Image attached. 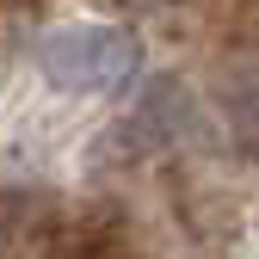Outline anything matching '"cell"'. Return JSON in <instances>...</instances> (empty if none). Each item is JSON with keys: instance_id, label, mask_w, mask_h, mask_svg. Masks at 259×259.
<instances>
[{"instance_id": "6da1fadb", "label": "cell", "mask_w": 259, "mask_h": 259, "mask_svg": "<svg viewBox=\"0 0 259 259\" xmlns=\"http://www.w3.org/2000/svg\"><path fill=\"white\" fill-rule=\"evenodd\" d=\"M142 68V44L130 37L123 25L105 19H68L56 25L44 50H37V74L68 93V99H105V93H123Z\"/></svg>"}, {"instance_id": "7a4b0ae2", "label": "cell", "mask_w": 259, "mask_h": 259, "mask_svg": "<svg viewBox=\"0 0 259 259\" xmlns=\"http://www.w3.org/2000/svg\"><path fill=\"white\" fill-rule=\"evenodd\" d=\"M191 123H198V105H191V87L179 74H160L142 87V99L130 105V117L117 123V142L123 148H173L191 136Z\"/></svg>"}]
</instances>
